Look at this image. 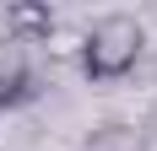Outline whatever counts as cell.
Segmentation results:
<instances>
[{"label": "cell", "instance_id": "obj_1", "mask_svg": "<svg viewBox=\"0 0 157 151\" xmlns=\"http://www.w3.org/2000/svg\"><path fill=\"white\" fill-rule=\"evenodd\" d=\"M146 54V27L136 16L114 11V16H98L87 38H81V76L92 87H109V81H125Z\"/></svg>", "mask_w": 157, "mask_h": 151}, {"label": "cell", "instance_id": "obj_2", "mask_svg": "<svg viewBox=\"0 0 157 151\" xmlns=\"http://www.w3.org/2000/svg\"><path fill=\"white\" fill-rule=\"evenodd\" d=\"M33 97H38V76H33L22 60H0V113L33 103Z\"/></svg>", "mask_w": 157, "mask_h": 151}, {"label": "cell", "instance_id": "obj_3", "mask_svg": "<svg viewBox=\"0 0 157 151\" xmlns=\"http://www.w3.org/2000/svg\"><path fill=\"white\" fill-rule=\"evenodd\" d=\"M6 27H11L16 38L38 43V38L54 32V11H49V6H11V11H6Z\"/></svg>", "mask_w": 157, "mask_h": 151}]
</instances>
